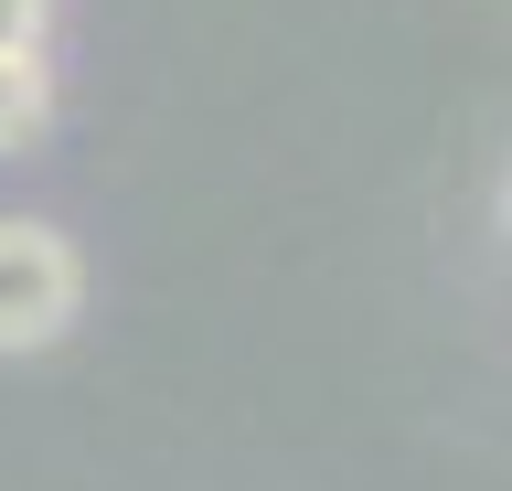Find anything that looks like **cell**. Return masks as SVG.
<instances>
[{"mask_svg": "<svg viewBox=\"0 0 512 491\" xmlns=\"http://www.w3.org/2000/svg\"><path fill=\"white\" fill-rule=\"evenodd\" d=\"M502 225H512V182H502Z\"/></svg>", "mask_w": 512, "mask_h": 491, "instance_id": "277c9868", "label": "cell"}, {"mask_svg": "<svg viewBox=\"0 0 512 491\" xmlns=\"http://www.w3.org/2000/svg\"><path fill=\"white\" fill-rule=\"evenodd\" d=\"M75 321V246L54 225H0V353H43Z\"/></svg>", "mask_w": 512, "mask_h": 491, "instance_id": "6da1fadb", "label": "cell"}, {"mask_svg": "<svg viewBox=\"0 0 512 491\" xmlns=\"http://www.w3.org/2000/svg\"><path fill=\"white\" fill-rule=\"evenodd\" d=\"M43 118H54V65H43V43H22V54H0V161L32 150Z\"/></svg>", "mask_w": 512, "mask_h": 491, "instance_id": "7a4b0ae2", "label": "cell"}, {"mask_svg": "<svg viewBox=\"0 0 512 491\" xmlns=\"http://www.w3.org/2000/svg\"><path fill=\"white\" fill-rule=\"evenodd\" d=\"M22 43H43V0H0V54H22Z\"/></svg>", "mask_w": 512, "mask_h": 491, "instance_id": "3957f363", "label": "cell"}]
</instances>
